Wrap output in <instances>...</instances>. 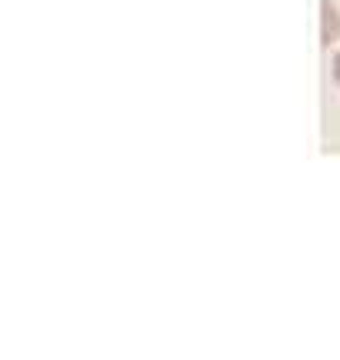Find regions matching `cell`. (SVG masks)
Returning <instances> with one entry per match:
<instances>
[{
    "mask_svg": "<svg viewBox=\"0 0 340 360\" xmlns=\"http://www.w3.org/2000/svg\"><path fill=\"white\" fill-rule=\"evenodd\" d=\"M324 17H327V30H324V40H327V44H334V40H337V34H340V13H337V7L324 4Z\"/></svg>",
    "mask_w": 340,
    "mask_h": 360,
    "instance_id": "cell-1",
    "label": "cell"
},
{
    "mask_svg": "<svg viewBox=\"0 0 340 360\" xmlns=\"http://www.w3.org/2000/svg\"><path fill=\"white\" fill-rule=\"evenodd\" d=\"M334 84L340 87V51L334 53Z\"/></svg>",
    "mask_w": 340,
    "mask_h": 360,
    "instance_id": "cell-2",
    "label": "cell"
}]
</instances>
